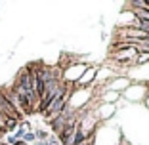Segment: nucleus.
I'll use <instances>...</instances> for the list:
<instances>
[{"instance_id":"nucleus-1","label":"nucleus","mask_w":149,"mask_h":145,"mask_svg":"<svg viewBox=\"0 0 149 145\" xmlns=\"http://www.w3.org/2000/svg\"><path fill=\"white\" fill-rule=\"evenodd\" d=\"M0 113L4 114L6 119H13V120H19V122L23 120L21 114H19L17 111H15L12 105H10V101L6 99V96L2 94V90H0Z\"/></svg>"},{"instance_id":"nucleus-2","label":"nucleus","mask_w":149,"mask_h":145,"mask_svg":"<svg viewBox=\"0 0 149 145\" xmlns=\"http://www.w3.org/2000/svg\"><path fill=\"white\" fill-rule=\"evenodd\" d=\"M35 137H36V141H46L50 137V132H46V130L38 128V130H35Z\"/></svg>"},{"instance_id":"nucleus-3","label":"nucleus","mask_w":149,"mask_h":145,"mask_svg":"<svg viewBox=\"0 0 149 145\" xmlns=\"http://www.w3.org/2000/svg\"><path fill=\"white\" fill-rule=\"evenodd\" d=\"M23 141H25L27 145L29 143H35L36 137H35V130H31V132H25V136H23Z\"/></svg>"},{"instance_id":"nucleus-4","label":"nucleus","mask_w":149,"mask_h":145,"mask_svg":"<svg viewBox=\"0 0 149 145\" xmlns=\"http://www.w3.org/2000/svg\"><path fill=\"white\" fill-rule=\"evenodd\" d=\"M33 145H48V141H35Z\"/></svg>"},{"instance_id":"nucleus-5","label":"nucleus","mask_w":149,"mask_h":145,"mask_svg":"<svg viewBox=\"0 0 149 145\" xmlns=\"http://www.w3.org/2000/svg\"><path fill=\"white\" fill-rule=\"evenodd\" d=\"M2 136H4V132H2V130H0V137H2Z\"/></svg>"}]
</instances>
